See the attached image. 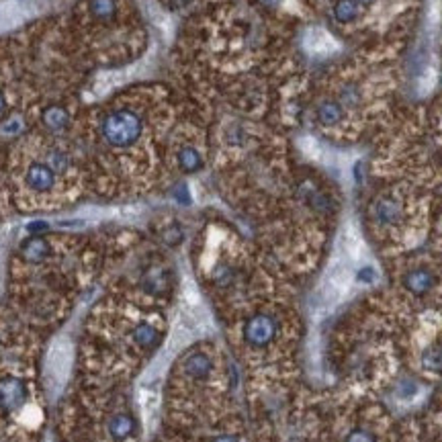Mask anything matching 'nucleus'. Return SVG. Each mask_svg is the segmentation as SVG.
Segmentation results:
<instances>
[{"label": "nucleus", "instance_id": "f257e3e1", "mask_svg": "<svg viewBox=\"0 0 442 442\" xmlns=\"http://www.w3.org/2000/svg\"><path fill=\"white\" fill-rule=\"evenodd\" d=\"M74 360V346L68 338H58L45 356V383L51 393L60 391L70 377Z\"/></svg>", "mask_w": 442, "mask_h": 442}, {"label": "nucleus", "instance_id": "f03ea898", "mask_svg": "<svg viewBox=\"0 0 442 442\" xmlns=\"http://www.w3.org/2000/svg\"><path fill=\"white\" fill-rule=\"evenodd\" d=\"M103 134L109 144L113 146H130L142 134V121L132 111H117L109 115L103 123Z\"/></svg>", "mask_w": 442, "mask_h": 442}, {"label": "nucleus", "instance_id": "7ed1b4c3", "mask_svg": "<svg viewBox=\"0 0 442 442\" xmlns=\"http://www.w3.org/2000/svg\"><path fill=\"white\" fill-rule=\"evenodd\" d=\"M369 215H371V221L377 225V228H395L404 221V215H406V209H404V203L400 197L387 193V195H381L377 197L371 207H369Z\"/></svg>", "mask_w": 442, "mask_h": 442}, {"label": "nucleus", "instance_id": "20e7f679", "mask_svg": "<svg viewBox=\"0 0 442 442\" xmlns=\"http://www.w3.org/2000/svg\"><path fill=\"white\" fill-rule=\"evenodd\" d=\"M279 332V321L271 313H256L248 319L244 328V340L252 348H265L269 346Z\"/></svg>", "mask_w": 442, "mask_h": 442}, {"label": "nucleus", "instance_id": "39448f33", "mask_svg": "<svg viewBox=\"0 0 442 442\" xmlns=\"http://www.w3.org/2000/svg\"><path fill=\"white\" fill-rule=\"evenodd\" d=\"M437 285H439V275L430 267H414L404 277V287L416 297L432 293Z\"/></svg>", "mask_w": 442, "mask_h": 442}, {"label": "nucleus", "instance_id": "423d86ee", "mask_svg": "<svg viewBox=\"0 0 442 442\" xmlns=\"http://www.w3.org/2000/svg\"><path fill=\"white\" fill-rule=\"evenodd\" d=\"M25 397H27V389L21 379H14V377L0 379V408L2 410L12 412V410L21 408Z\"/></svg>", "mask_w": 442, "mask_h": 442}, {"label": "nucleus", "instance_id": "0eeeda50", "mask_svg": "<svg viewBox=\"0 0 442 442\" xmlns=\"http://www.w3.org/2000/svg\"><path fill=\"white\" fill-rule=\"evenodd\" d=\"M27 4L19 2V0H10V2H2L0 4V31L12 29L16 25H21L27 19Z\"/></svg>", "mask_w": 442, "mask_h": 442}, {"label": "nucleus", "instance_id": "6e6552de", "mask_svg": "<svg viewBox=\"0 0 442 442\" xmlns=\"http://www.w3.org/2000/svg\"><path fill=\"white\" fill-rule=\"evenodd\" d=\"M315 117L323 127H334V125L342 123V119H344V105L340 101L326 99L317 105Z\"/></svg>", "mask_w": 442, "mask_h": 442}, {"label": "nucleus", "instance_id": "1a4fd4ad", "mask_svg": "<svg viewBox=\"0 0 442 442\" xmlns=\"http://www.w3.org/2000/svg\"><path fill=\"white\" fill-rule=\"evenodd\" d=\"M184 373L191 377V379H207L209 373H211V360L207 354L203 352H195L191 354L186 360H184Z\"/></svg>", "mask_w": 442, "mask_h": 442}, {"label": "nucleus", "instance_id": "9d476101", "mask_svg": "<svg viewBox=\"0 0 442 442\" xmlns=\"http://www.w3.org/2000/svg\"><path fill=\"white\" fill-rule=\"evenodd\" d=\"M27 182L35 188V191H47L51 184H53V174L47 166H41V164H35L29 168V174H27Z\"/></svg>", "mask_w": 442, "mask_h": 442}, {"label": "nucleus", "instance_id": "9b49d317", "mask_svg": "<svg viewBox=\"0 0 442 442\" xmlns=\"http://www.w3.org/2000/svg\"><path fill=\"white\" fill-rule=\"evenodd\" d=\"M332 10H334V19L338 23H342V25H348L352 21H356L358 14H360V6L354 0H336Z\"/></svg>", "mask_w": 442, "mask_h": 442}, {"label": "nucleus", "instance_id": "f8f14e48", "mask_svg": "<svg viewBox=\"0 0 442 442\" xmlns=\"http://www.w3.org/2000/svg\"><path fill=\"white\" fill-rule=\"evenodd\" d=\"M109 432H111L113 439H117V441L127 439V437L134 432V422H132V418L125 416V414L115 416V418L111 420V424H109Z\"/></svg>", "mask_w": 442, "mask_h": 442}, {"label": "nucleus", "instance_id": "ddd939ff", "mask_svg": "<svg viewBox=\"0 0 442 442\" xmlns=\"http://www.w3.org/2000/svg\"><path fill=\"white\" fill-rule=\"evenodd\" d=\"M422 363H424L426 371L441 375L442 373V348L441 346H434V348L426 350V352H424V356H422Z\"/></svg>", "mask_w": 442, "mask_h": 442}, {"label": "nucleus", "instance_id": "4468645a", "mask_svg": "<svg viewBox=\"0 0 442 442\" xmlns=\"http://www.w3.org/2000/svg\"><path fill=\"white\" fill-rule=\"evenodd\" d=\"M134 338L140 346H154L158 342V330L154 326H147L142 323L136 332H134Z\"/></svg>", "mask_w": 442, "mask_h": 442}, {"label": "nucleus", "instance_id": "2eb2a0df", "mask_svg": "<svg viewBox=\"0 0 442 442\" xmlns=\"http://www.w3.org/2000/svg\"><path fill=\"white\" fill-rule=\"evenodd\" d=\"M178 160H180V166L184 168V170H197L199 166H201V156L193 149V147H184L182 151H180V156H178Z\"/></svg>", "mask_w": 442, "mask_h": 442}, {"label": "nucleus", "instance_id": "dca6fc26", "mask_svg": "<svg viewBox=\"0 0 442 442\" xmlns=\"http://www.w3.org/2000/svg\"><path fill=\"white\" fill-rule=\"evenodd\" d=\"M344 442H377V439H375L373 432L360 428V430H352V432L346 437V441Z\"/></svg>", "mask_w": 442, "mask_h": 442}, {"label": "nucleus", "instance_id": "f3484780", "mask_svg": "<svg viewBox=\"0 0 442 442\" xmlns=\"http://www.w3.org/2000/svg\"><path fill=\"white\" fill-rule=\"evenodd\" d=\"M43 244L39 242V240H33L27 248H25V256L27 258H31V260H39L41 256H43Z\"/></svg>", "mask_w": 442, "mask_h": 442}, {"label": "nucleus", "instance_id": "a211bd4d", "mask_svg": "<svg viewBox=\"0 0 442 442\" xmlns=\"http://www.w3.org/2000/svg\"><path fill=\"white\" fill-rule=\"evenodd\" d=\"M358 279H360V281L365 279V283H371V281L375 279V271H373L371 267H365V269L358 273Z\"/></svg>", "mask_w": 442, "mask_h": 442}, {"label": "nucleus", "instance_id": "6ab92c4d", "mask_svg": "<svg viewBox=\"0 0 442 442\" xmlns=\"http://www.w3.org/2000/svg\"><path fill=\"white\" fill-rule=\"evenodd\" d=\"M354 2H356L358 6H369V4H373L375 0H354Z\"/></svg>", "mask_w": 442, "mask_h": 442}, {"label": "nucleus", "instance_id": "aec40b11", "mask_svg": "<svg viewBox=\"0 0 442 442\" xmlns=\"http://www.w3.org/2000/svg\"><path fill=\"white\" fill-rule=\"evenodd\" d=\"M215 442H236V439H232V437H221V439H217Z\"/></svg>", "mask_w": 442, "mask_h": 442}, {"label": "nucleus", "instance_id": "412c9836", "mask_svg": "<svg viewBox=\"0 0 442 442\" xmlns=\"http://www.w3.org/2000/svg\"><path fill=\"white\" fill-rule=\"evenodd\" d=\"M262 2H267V4H275L277 0H262Z\"/></svg>", "mask_w": 442, "mask_h": 442}, {"label": "nucleus", "instance_id": "4be33fe9", "mask_svg": "<svg viewBox=\"0 0 442 442\" xmlns=\"http://www.w3.org/2000/svg\"><path fill=\"white\" fill-rule=\"evenodd\" d=\"M0 107H2V101H0Z\"/></svg>", "mask_w": 442, "mask_h": 442}]
</instances>
